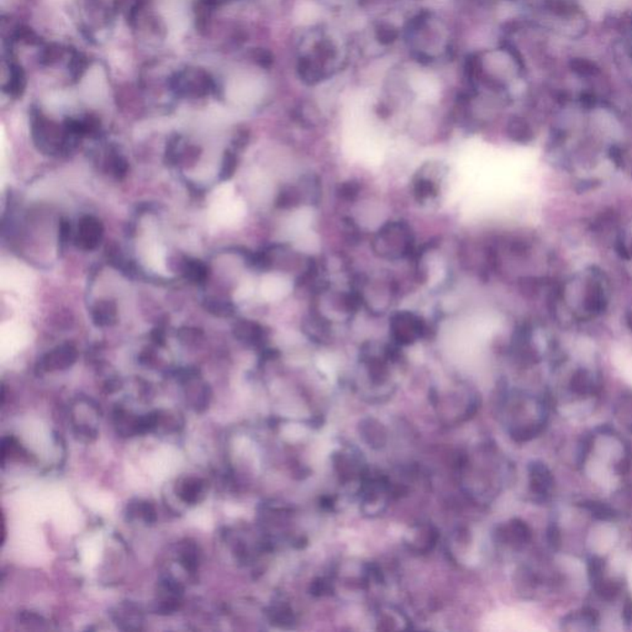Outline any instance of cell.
I'll return each instance as SVG.
<instances>
[{
    "label": "cell",
    "instance_id": "cell-1",
    "mask_svg": "<svg viewBox=\"0 0 632 632\" xmlns=\"http://www.w3.org/2000/svg\"><path fill=\"white\" fill-rule=\"evenodd\" d=\"M610 296L608 275L599 267L590 266L577 272L557 288L554 297V309H562L571 318L572 323H589L608 310Z\"/></svg>",
    "mask_w": 632,
    "mask_h": 632
},
{
    "label": "cell",
    "instance_id": "cell-2",
    "mask_svg": "<svg viewBox=\"0 0 632 632\" xmlns=\"http://www.w3.org/2000/svg\"><path fill=\"white\" fill-rule=\"evenodd\" d=\"M375 245L382 256L388 258H403L413 252V234L408 224L392 221L384 225L375 236Z\"/></svg>",
    "mask_w": 632,
    "mask_h": 632
},
{
    "label": "cell",
    "instance_id": "cell-3",
    "mask_svg": "<svg viewBox=\"0 0 632 632\" xmlns=\"http://www.w3.org/2000/svg\"><path fill=\"white\" fill-rule=\"evenodd\" d=\"M393 337L399 345H410L424 337L427 326L416 314L402 311L394 315L391 321Z\"/></svg>",
    "mask_w": 632,
    "mask_h": 632
},
{
    "label": "cell",
    "instance_id": "cell-4",
    "mask_svg": "<svg viewBox=\"0 0 632 632\" xmlns=\"http://www.w3.org/2000/svg\"><path fill=\"white\" fill-rule=\"evenodd\" d=\"M529 484L535 500L538 503H546L554 490V475L543 462L533 461L529 465Z\"/></svg>",
    "mask_w": 632,
    "mask_h": 632
},
{
    "label": "cell",
    "instance_id": "cell-5",
    "mask_svg": "<svg viewBox=\"0 0 632 632\" xmlns=\"http://www.w3.org/2000/svg\"><path fill=\"white\" fill-rule=\"evenodd\" d=\"M499 540L513 549H520L531 541V530L525 521L513 519L498 532Z\"/></svg>",
    "mask_w": 632,
    "mask_h": 632
},
{
    "label": "cell",
    "instance_id": "cell-6",
    "mask_svg": "<svg viewBox=\"0 0 632 632\" xmlns=\"http://www.w3.org/2000/svg\"><path fill=\"white\" fill-rule=\"evenodd\" d=\"M599 625V614L592 608H583L565 615L561 620V629L565 631H593Z\"/></svg>",
    "mask_w": 632,
    "mask_h": 632
},
{
    "label": "cell",
    "instance_id": "cell-7",
    "mask_svg": "<svg viewBox=\"0 0 632 632\" xmlns=\"http://www.w3.org/2000/svg\"><path fill=\"white\" fill-rule=\"evenodd\" d=\"M600 378H597L590 370L583 367L574 370L570 379L571 392L581 398L592 397L597 394L600 391Z\"/></svg>",
    "mask_w": 632,
    "mask_h": 632
},
{
    "label": "cell",
    "instance_id": "cell-8",
    "mask_svg": "<svg viewBox=\"0 0 632 632\" xmlns=\"http://www.w3.org/2000/svg\"><path fill=\"white\" fill-rule=\"evenodd\" d=\"M508 135L510 139L518 144H530L533 140V130L525 119L515 117L508 123Z\"/></svg>",
    "mask_w": 632,
    "mask_h": 632
},
{
    "label": "cell",
    "instance_id": "cell-9",
    "mask_svg": "<svg viewBox=\"0 0 632 632\" xmlns=\"http://www.w3.org/2000/svg\"><path fill=\"white\" fill-rule=\"evenodd\" d=\"M578 505L582 506L583 509L589 511L590 515H592L593 518H595V519H598V520H615L616 518L619 516V513L616 511L615 508H614L613 505L603 503V502H598V500H586V502H582V503H579Z\"/></svg>",
    "mask_w": 632,
    "mask_h": 632
},
{
    "label": "cell",
    "instance_id": "cell-10",
    "mask_svg": "<svg viewBox=\"0 0 632 632\" xmlns=\"http://www.w3.org/2000/svg\"><path fill=\"white\" fill-rule=\"evenodd\" d=\"M438 194V185L434 178H429L422 174L418 176L414 180V196L419 202L424 203L436 198Z\"/></svg>",
    "mask_w": 632,
    "mask_h": 632
},
{
    "label": "cell",
    "instance_id": "cell-11",
    "mask_svg": "<svg viewBox=\"0 0 632 632\" xmlns=\"http://www.w3.org/2000/svg\"><path fill=\"white\" fill-rule=\"evenodd\" d=\"M608 157L616 167L626 172L632 178V147L627 148L617 145L610 146Z\"/></svg>",
    "mask_w": 632,
    "mask_h": 632
},
{
    "label": "cell",
    "instance_id": "cell-12",
    "mask_svg": "<svg viewBox=\"0 0 632 632\" xmlns=\"http://www.w3.org/2000/svg\"><path fill=\"white\" fill-rule=\"evenodd\" d=\"M362 434L366 438V441L370 443V446L373 447H381L386 442V431L379 422L375 420H367L366 424L361 425Z\"/></svg>",
    "mask_w": 632,
    "mask_h": 632
},
{
    "label": "cell",
    "instance_id": "cell-13",
    "mask_svg": "<svg viewBox=\"0 0 632 632\" xmlns=\"http://www.w3.org/2000/svg\"><path fill=\"white\" fill-rule=\"evenodd\" d=\"M611 505L619 514L632 518V486L620 488L617 492L614 493Z\"/></svg>",
    "mask_w": 632,
    "mask_h": 632
},
{
    "label": "cell",
    "instance_id": "cell-14",
    "mask_svg": "<svg viewBox=\"0 0 632 632\" xmlns=\"http://www.w3.org/2000/svg\"><path fill=\"white\" fill-rule=\"evenodd\" d=\"M606 561L599 556H590L588 560V577L592 588H595L605 578Z\"/></svg>",
    "mask_w": 632,
    "mask_h": 632
},
{
    "label": "cell",
    "instance_id": "cell-15",
    "mask_svg": "<svg viewBox=\"0 0 632 632\" xmlns=\"http://www.w3.org/2000/svg\"><path fill=\"white\" fill-rule=\"evenodd\" d=\"M203 481L196 478L185 479L180 487L179 495L187 503H196L199 500V495L203 494Z\"/></svg>",
    "mask_w": 632,
    "mask_h": 632
},
{
    "label": "cell",
    "instance_id": "cell-16",
    "mask_svg": "<svg viewBox=\"0 0 632 632\" xmlns=\"http://www.w3.org/2000/svg\"><path fill=\"white\" fill-rule=\"evenodd\" d=\"M546 8L557 17H572L578 12L576 0H546Z\"/></svg>",
    "mask_w": 632,
    "mask_h": 632
},
{
    "label": "cell",
    "instance_id": "cell-17",
    "mask_svg": "<svg viewBox=\"0 0 632 632\" xmlns=\"http://www.w3.org/2000/svg\"><path fill=\"white\" fill-rule=\"evenodd\" d=\"M615 250L621 258L632 261V225L627 230L620 231L615 240Z\"/></svg>",
    "mask_w": 632,
    "mask_h": 632
},
{
    "label": "cell",
    "instance_id": "cell-18",
    "mask_svg": "<svg viewBox=\"0 0 632 632\" xmlns=\"http://www.w3.org/2000/svg\"><path fill=\"white\" fill-rule=\"evenodd\" d=\"M594 590L603 600L611 601L620 593L621 584L620 582L604 578L601 582L599 583L597 587L594 588Z\"/></svg>",
    "mask_w": 632,
    "mask_h": 632
},
{
    "label": "cell",
    "instance_id": "cell-19",
    "mask_svg": "<svg viewBox=\"0 0 632 632\" xmlns=\"http://www.w3.org/2000/svg\"><path fill=\"white\" fill-rule=\"evenodd\" d=\"M615 411L621 422H624L627 429L632 432V394L621 397L616 405Z\"/></svg>",
    "mask_w": 632,
    "mask_h": 632
},
{
    "label": "cell",
    "instance_id": "cell-20",
    "mask_svg": "<svg viewBox=\"0 0 632 632\" xmlns=\"http://www.w3.org/2000/svg\"><path fill=\"white\" fill-rule=\"evenodd\" d=\"M593 446V434L592 432L583 434L582 436H581V440H579V445H578V454H577V465H578V467H582L586 463L588 456L590 454Z\"/></svg>",
    "mask_w": 632,
    "mask_h": 632
},
{
    "label": "cell",
    "instance_id": "cell-21",
    "mask_svg": "<svg viewBox=\"0 0 632 632\" xmlns=\"http://www.w3.org/2000/svg\"><path fill=\"white\" fill-rule=\"evenodd\" d=\"M572 71L581 77H594L599 73V68L593 62L586 58H574L571 62Z\"/></svg>",
    "mask_w": 632,
    "mask_h": 632
},
{
    "label": "cell",
    "instance_id": "cell-22",
    "mask_svg": "<svg viewBox=\"0 0 632 632\" xmlns=\"http://www.w3.org/2000/svg\"><path fill=\"white\" fill-rule=\"evenodd\" d=\"M398 37L397 28L389 25V24H383L379 28H377V39L384 45H389L394 42Z\"/></svg>",
    "mask_w": 632,
    "mask_h": 632
},
{
    "label": "cell",
    "instance_id": "cell-23",
    "mask_svg": "<svg viewBox=\"0 0 632 632\" xmlns=\"http://www.w3.org/2000/svg\"><path fill=\"white\" fill-rule=\"evenodd\" d=\"M547 543H549V549L554 551H558L562 545V535L558 525L556 522H551L547 527Z\"/></svg>",
    "mask_w": 632,
    "mask_h": 632
},
{
    "label": "cell",
    "instance_id": "cell-24",
    "mask_svg": "<svg viewBox=\"0 0 632 632\" xmlns=\"http://www.w3.org/2000/svg\"><path fill=\"white\" fill-rule=\"evenodd\" d=\"M632 463V451L630 446L625 447V456L617 462L615 465V472L620 476L626 475L627 472L631 468Z\"/></svg>",
    "mask_w": 632,
    "mask_h": 632
},
{
    "label": "cell",
    "instance_id": "cell-25",
    "mask_svg": "<svg viewBox=\"0 0 632 632\" xmlns=\"http://www.w3.org/2000/svg\"><path fill=\"white\" fill-rule=\"evenodd\" d=\"M340 196L345 200H353L359 193V185L356 182H346L340 187Z\"/></svg>",
    "mask_w": 632,
    "mask_h": 632
},
{
    "label": "cell",
    "instance_id": "cell-26",
    "mask_svg": "<svg viewBox=\"0 0 632 632\" xmlns=\"http://www.w3.org/2000/svg\"><path fill=\"white\" fill-rule=\"evenodd\" d=\"M332 590L331 588L330 583L325 579H318L316 582H314L313 587H311V592L315 595H324L326 593H330Z\"/></svg>",
    "mask_w": 632,
    "mask_h": 632
},
{
    "label": "cell",
    "instance_id": "cell-27",
    "mask_svg": "<svg viewBox=\"0 0 632 632\" xmlns=\"http://www.w3.org/2000/svg\"><path fill=\"white\" fill-rule=\"evenodd\" d=\"M622 619L626 625H630L632 622V595L627 594L624 603V609H622Z\"/></svg>",
    "mask_w": 632,
    "mask_h": 632
},
{
    "label": "cell",
    "instance_id": "cell-28",
    "mask_svg": "<svg viewBox=\"0 0 632 632\" xmlns=\"http://www.w3.org/2000/svg\"><path fill=\"white\" fill-rule=\"evenodd\" d=\"M625 324H626L627 329L632 332V307L627 309V311L625 313Z\"/></svg>",
    "mask_w": 632,
    "mask_h": 632
}]
</instances>
